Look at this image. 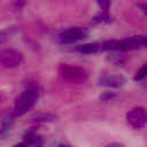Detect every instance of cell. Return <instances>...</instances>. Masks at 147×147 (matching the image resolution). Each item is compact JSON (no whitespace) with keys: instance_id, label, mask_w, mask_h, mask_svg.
<instances>
[{"instance_id":"cell-10","label":"cell","mask_w":147,"mask_h":147,"mask_svg":"<svg viewBox=\"0 0 147 147\" xmlns=\"http://www.w3.org/2000/svg\"><path fill=\"white\" fill-rule=\"evenodd\" d=\"M57 116L54 115V114H49V113H41V114H37L34 116L31 117V121L32 122H52L54 119H56Z\"/></svg>"},{"instance_id":"cell-9","label":"cell","mask_w":147,"mask_h":147,"mask_svg":"<svg viewBox=\"0 0 147 147\" xmlns=\"http://www.w3.org/2000/svg\"><path fill=\"white\" fill-rule=\"evenodd\" d=\"M124 52H119V51H115V52H109L108 59L111 63H114L115 65H122L125 62V56L123 54Z\"/></svg>"},{"instance_id":"cell-5","label":"cell","mask_w":147,"mask_h":147,"mask_svg":"<svg viewBox=\"0 0 147 147\" xmlns=\"http://www.w3.org/2000/svg\"><path fill=\"white\" fill-rule=\"evenodd\" d=\"M126 121L133 129H141L146 125L147 122V115L146 110L142 107H136L127 111L126 114Z\"/></svg>"},{"instance_id":"cell-6","label":"cell","mask_w":147,"mask_h":147,"mask_svg":"<svg viewBox=\"0 0 147 147\" xmlns=\"http://www.w3.org/2000/svg\"><path fill=\"white\" fill-rule=\"evenodd\" d=\"M146 46V37L145 36H132L122 40H118V47L121 52L140 49Z\"/></svg>"},{"instance_id":"cell-16","label":"cell","mask_w":147,"mask_h":147,"mask_svg":"<svg viewBox=\"0 0 147 147\" xmlns=\"http://www.w3.org/2000/svg\"><path fill=\"white\" fill-rule=\"evenodd\" d=\"M106 147H125V145H123L121 142H111V144L107 145Z\"/></svg>"},{"instance_id":"cell-17","label":"cell","mask_w":147,"mask_h":147,"mask_svg":"<svg viewBox=\"0 0 147 147\" xmlns=\"http://www.w3.org/2000/svg\"><path fill=\"white\" fill-rule=\"evenodd\" d=\"M138 6H140V7L142 8V11L146 14V6H147V3H146V2H144V3H139Z\"/></svg>"},{"instance_id":"cell-15","label":"cell","mask_w":147,"mask_h":147,"mask_svg":"<svg viewBox=\"0 0 147 147\" xmlns=\"http://www.w3.org/2000/svg\"><path fill=\"white\" fill-rule=\"evenodd\" d=\"M8 32L7 31H3V30H0V45H3L7 39H8Z\"/></svg>"},{"instance_id":"cell-14","label":"cell","mask_w":147,"mask_h":147,"mask_svg":"<svg viewBox=\"0 0 147 147\" xmlns=\"http://www.w3.org/2000/svg\"><path fill=\"white\" fill-rule=\"evenodd\" d=\"M98 5H99L101 10H109L111 2L110 1H98Z\"/></svg>"},{"instance_id":"cell-13","label":"cell","mask_w":147,"mask_h":147,"mask_svg":"<svg viewBox=\"0 0 147 147\" xmlns=\"http://www.w3.org/2000/svg\"><path fill=\"white\" fill-rule=\"evenodd\" d=\"M116 95H115V93H113V92H105V93H102L100 96H99V99H100V101H103V102H107V101H110L111 99H114Z\"/></svg>"},{"instance_id":"cell-4","label":"cell","mask_w":147,"mask_h":147,"mask_svg":"<svg viewBox=\"0 0 147 147\" xmlns=\"http://www.w3.org/2000/svg\"><path fill=\"white\" fill-rule=\"evenodd\" d=\"M23 61V55L17 49L6 48L0 52V64L5 68H16L21 65Z\"/></svg>"},{"instance_id":"cell-7","label":"cell","mask_w":147,"mask_h":147,"mask_svg":"<svg viewBox=\"0 0 147 147\" xmlns=\"http://www.w3.org/2000/svg\"><path fill=\"white\" fill-rule=\"evenodd\" d=\"M99 84L101 86L106 87H113V88H119L126 84V78L122 75L117 74H110V75H105L99 79Z\"/></svg>"},{"instance_id":"cell-11","label":"cell","mask_w":147,"mask_h":147,"mask_svg":"<svg viewBox=\"0 0 147 147\" xmlns=\"http://www.w3.org/2000/svg\"><path fill=\"white\" fill-rule=\"evenodd\" d=\"M93 22H94V23L107 24V23H110V22H111V16L109 15V11H108V10H101L98 15L94 16Z\"/></svg>"},{"instance_id":"cell-18","label":"cell","mask_w":147,"mask_h":147,"mask_svg":"<svg viewBox=\"0 0 147 147\" xmlns=\"http://www.w3.org/2000/svg\"><path fill=\"white\" fill-rule=\"evenodd\" d=\"M56 147H72V146L67 145V144H59V145H56Z\"/></svg>"},{"instance_id":"cell-1","label":"cell","mask_w":147,"mask_h":147,"mask_svg":"<svg viewBox=\"0 0 147 147\" xmlns=\"http://www.w3.org/2000/svg\"><path fill=\"white\" fill-rule=\"evenodd\" d=\"M41 87L37 82H26L25 83V90L16 98L15 105H14V115L15 116H22L24 115L30 108L34 106L37 102L39 95L41 94Z\"/></svg>"},{"instance_id":"cell-2","label":"cell","mask_w":147,"mask_h":147,"mask_svg":"<svg viewBox=\"0 0 147 147\" xmlns=\"http://www.w3.org/2000/svg\"><path fill=\"white\" fill-rule=\"evenodd\" d=\"M88 31L82 26H74L59 32L55 36V40L61 45H70L87 38Z\"/></svg>"},{"instance_id":"cell-3","label":"cell","mask_w":147,"mask_h":147,"mask_svg":"<svg viewBox=\"0 0 147 147\" xmlns=\"http://www.w3.org/2000/svg\"><path fill=\"white\" fill-rule=\"evenodd\" d=\"M59 72L64 80L72 84H83L87 80V72L80 67L61 64L59 67Z\"/></svg>"},{"instance_id":"cell-12","label":"cell","mask_w":147,"mask_h":147,"mask_svg":"<svg viewBox=\"0 0 147 147\" xmlns=\"http://www.w3.org/2000/svg\"><path fill=\"white\" fill-rule=\"evenodd\" d=\"M146 74H147V65L144 64V65L141 67V69L137 72V75L134 76V80H136V82H140L141 79H144V78L146 77Z\"/></svg>"},{"instance_id":"cell-19","label":"cell","mask_w":147,"mask_h":147,"mask_svg":"<svg viewBox=\"0 0 147 147\" xmlns=\"http://www.w3.org/2000/svg\"><path fill=\"white\" fill-rule=\"evenodd\" d=\"M14 147H25V145H24V144H20V145H16V146H14Z\"/></svg>"},{"instance_id":"cell-8","label":"cell","mask_w":147,"mask_h":147,"mask_svg":"<svg viewBox=\"0 0 147 147\" xmlns=\"http://www.w3.org/2000/svg\"><path fill=\"white\" fill-rule=\"evenodd\" d=\"M75 51L82 54H96L99 52H102V46L101 42H90V44H83L76 46Z\"/></svg>"}]
</instances>
